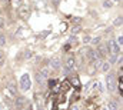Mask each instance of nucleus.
Returning <instances> with one entry per match:
<instances>
[{
    "label": "nucleus",
    "mask_w": 123,
    "mask_h": 110,
    "mask_svg": "<svg viewBox=\"0 0 123 110\" xmlns=\"http://www.w3.org/2000/svg\"><path fill=\"white\" fill-rule=\"evenodd\" d=\"M30 87H31L30 76H29V74H23V76H22V79H20V89H22L23 92H27Z\"/></svg>",
    "instance_id": "1"
},
{
    "label": "nucleus",
    "mask_w": 123,
    "mask_h": 110,
    "mask_svg": "<svg viewBox=\"0 0 123 110\" xmlns=\"http://www.w3.org/2000/svg\"><path fill=\"white\" fill-rule=\"evenodd\" d=\"M106 49H107V53L110 52L112 55H117V52H119V47H117V44H116L113 40H109V42H107Z\"/></svg>",
    "instance_id": "2"
},
{
    "label": "nucleus",
    "mask_w": 123,
    "mask_h": 110,
    "mask_svg": "<svg viewBox=\"0 0 123 110\" xmlns=\"http://www.w3.org/2000/svg\"><path fill=\"white\" fill-rule=\"evenodd\" d=\"M74 59L73 57H70V59H67L66 60V63H64V72L66 73H69V72H72V70H74Z\"/></svg>",
    "instance_id": "3"
},
{
    "label": "nucleus",
    "mask_w": 123,
    "mask_h": 110,
    "mask_svg": "<svg viewBox=\"0 0 123 110\" xmlns=\"http://www.w3.org/2000/svg\"><path fill=\"white\" fill-rule=\"evenodd\" d=\"M16 106H17V110H25L26 109V106H27L26 97H17V99H16Z\"/></svg>",
    "instance_id": "4"
},
{
    "label": "nucleus",
    "mask_w": 123,
    "mask_h": 110,
    "mask_svg": "<svg viewBox=\"0 0 123 110\" xmlns=\"http://www.w3.org/2000/svg\"><path fill=\"white\" fill-rule=\"evenodd\" d=\"M19 16L22 17V19H29V16H30V9L29 7H26V6H22L20 9H19Z\"/></svg>",
    "instance_id": "5"
},
{
    "label": "nucleus",
    "mask_w": 123,
    "mask_h": 110,
    "mask_svg": "<svg viewBox=\"0 0 123 110\" xmlns=\"http://www.w3.org/2000/svg\"><path fill=\"white\" fill-rule=\"evenodd\" d=\"M106 83H107V90H109V92H113L115 87H116V82H115V77H113L112 74H109V76L106 77Z\"/></svg>",
    "instance_id": "6"
},
{
    "label": "nucleus",
    "mask_w": 123,
    "mask_h": 110,
    "mask_svg": "<svg viewBox=\"0 0 123 110\" xmlns=\"http://www.w3.org/2000/svg\"><path fill=\"white\" fill-rule=\"evenodd\" d=\"M60 57H57V56H55L52 60H50V66L53 67V69H59L60 67Z\"/></svg>",
    "instance_id": "7"
},
{
    "label": "nucleus",
    "mask_w": 123,
    "mask_h": 110,
    "mask_svg": "<svg viewBox=\"0 0 123 110\" xmlns=\"http://www.w3.org/2000/svg\"><path fill=\"white\" fill-rule=\"evenodd\" d=\"M96 52H97V53H99V56H100V57H105V56L107 55V49H106V47H105V46H99V47H97V50H96Z\"/></svg>",
    "instance_id": "8"
},
{
    "label": "nucleus",
    "mask_w": 123,
    "mask_h": 110,
    "mask_svg": "<svg viewBox=\"0 0 123 110\" xmlns=\"http://www.w3.org/2000/svg\"><path fill=\"white\" fill-rule=\"evenodd\" d=\"M109 110H117V103L115 100H110L109 102Z\"/></svg>",
    "instance_id": "9"
},
{
    "label": "nucleus",
    "mask_w": 123,
    "mask_h": 110,
    "mask_svg": "<svg viewBox=\"0 0 123 110\" xmlns=\"http://www.w3.org/2000/svg\"><path fill=\"white\" fill-rule=\"evenodd\" d=\"M36 79H37V82H39V83H44V80H46V77H44V76H43L42 73H37Z\"/></svg>",
    "instance_id": "10"
},
{
    "label": "nucleus",
    "mask_w": 123,
    "mask_h": 110,
    "mask_svg": "<svg viewBox=\"0 0 123 110\" xmlns=\"http://www.w3.org/2000/svg\"><path fill=\"white\" fill-rule=\"evenodd\" d=\"M103 6H105L106 9H110V7L113 6V1H112V0H105V3H103Z\"/></svg>",
    "instance_id": "11"
},
{
    "label": "nucleus",
    "mask_w": 123,
    "mask_h": 110,
    "mask_svg": "<svg viewBox=\"0 0 123 110\" xmlns=\"http://www.w3.org/2000/svg\"><path fill=\"white\" fill-rule=\"evenodd\" d=\"M116 44H117V47H122V44H123V36H122V34L117 37V40H116Z\"/></svg>",
    "instance_id": "12"
},
{
    "label": "nucleus",
    "mask_w": 123,
    "mask_h": 110,
    "mask_svg": "<svg viewBox=\"0 0 123 110\" xmlns=\"http://www.w3.org/2000/svg\"><path fill=\"white\" fill-rule=\"evenodd\" d=\"M122 16H119V17H116V20H115V26H120L122 24Z\"/></svg>",
    "instance_id": "13"
},
{
    "label": "nucleus",
    "mask_w": 123,
    "mask_h": 110,
    "mask_svg": "<svg viewBox=\"0 0 123 110\" xmlns=\"http://www.w3.org/2000/svg\"><path fill=\"white\" fill-rule=\"evenodd\" d=\"M109 67H110V63H103L102 70H103V72H107V70H109Z\"/></svg>",
    "instance_id": "14"
},
{
    "label": "nucleus",
    "mask_w": 123,
    "mask_h": 110,
    "mask_svg": "<svg viewBox=\"0 0 123 110\" xmlns=\"http://www.w3.org/2000/svg\"><path fill=\"white\" fill-rule=\"evenodd\" d=\"M40 73H42V74H43V76H44V77L47 79V77H49V73H50V72H49V69H43V70H42Z\"/></svg>",
    "instance_id": "15"
},
{
    "label": "nucleus",
    "mask_w": 123,
    "mask_h": 110,
    "mask_svg": "<svg viewBox=\"0 0 123 110\" xmlns=\"http://www.w3.org/2000/svg\"><path fill=\"white\" fill-rule=\"evenodd\" d=\"M79 31H80V27H79V26H73V27H72V33H73V34H76V33H79Z\"/></svg>",
    "instance_id": "16"
},
{
    "label": "nucleus",
    "mask_w": 123,
    "mask_h": 110,
    "mask_svg": "<svg viewBox=\"0 0 123 110\" xmlns=\"http://www.w3.org/2000/svg\"><path fill=\"white\" fill-rule=\"evenodd\" d=\"M70 82H72V84H76V86H79V84H80L77 77H72V80H70Z\"/></svg>",
    "instance_id": "17"
},
{
    "label": "nucleus",
    "mask_w": 123,
    "mask_h": 110,
    "mask_svg": "<svg viewBox=\"0 0 123 110\" xmlns=\"http://www.w3.org/2000/svg\"><path fill=\"white\" fill-rule=\"evenodd\" d=\"M90 43H93V44H99V43H100V37H94V39H92Z\"/></svg>",
    "instance_id": "18"
},
{
    "label": "nucleus",
    "mask_w": 123,
    "mask_h": 110,
    "mask_svg": "<svg viewBox=\"0 0 123 110\" xmlns=\"http://www.w3.org/2000/svg\"><path fill=\"white\" fill-rule=\"evenodd\" d=\"M4 40H6V39H4L3 36H0V44H4Z\"/></svg>",
    "instance_id": "19"
},
{
    "label": "nucleus",
    "mask_w": 123,
    "mask_h": 110,
    "mask_svg": "<svg viewBox=\"0 0 123 110\" xmlns=\"http://www.w3.org/2000/svg\"><path fill=\"white\" fill-rule=\"evenodd\" d=\"M49 84H50V87H52V86H55V84H56V82H55V80H50Z\"/></svg>",
    "instance_id": "20"
},
{
    "label": "nucleus",
    "mask_w": 123,
    "mask_h": 110,
    "mask_svg": "<svg viewBox=\"0 0 123 110\" xmlns=\"http://www.w3.org/2000/svg\"><path fill=\"white\" fill-rule=\"evenodd\" d=\"M89 40H90V37H89V36H85V43H87Z\"/></svg>",
    "instance_id": "21"
},
{
    "label": "nucleus",
    "mask_w": 123,
    "mask_h": 110,
    "mask_svg": "<svg viewBox=\"0 0 123 110\" xmlns=\"http://www.w3.org/2000/svg\"><path fill=\"white\" fill-rule=\"evenodd\" d=\"M20 1H22V0H13V4H14V6H16V4H19V3H20Z\"/></svg>",
    "instance_id": "22"
},
{
    "label": "nucleus",
    "mask_w": 123,
    "mask_h": 110,
    "mask_svg": "<svg viewBox=\"0 0 123 110\" xmlns=\"http://www.w3.org/2000/svg\"><path fill=\"white\" fill-rule=\"evenodd\" d=\"M72 110H79V109H77L76 106H73V107H72Z\"/></svg>",
    "instance_id": "23"
},
{
    "label": "nucleus",
    "mask_w": 123,
    "mask_h": 110,
    "mask_svg": "<svg viewBox=\"0 0 123 110\" xmlns=\"http://www.w3.org/2000/svg\"><path fill=\"white\" fill-rule=\"evenodd\" d=\"M0 33H1V31H0Z\"/></svg>",
    "instance_id": "24"
}]
</instances>
